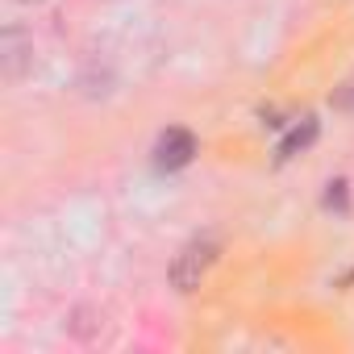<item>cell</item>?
I'll use <instances>...</instances> for the list:
<instances>
[{"mask_svg": "<svg viewBox=\"0 0 354 354\" xmlns=\"http://www.w3.org/2000/svg\"><path fill=\"white\" fill-rule=\"evenodd\" d=\"M317 129H321L317 117H304L300 125H292V133L279 142V162H288V158H296L300 150H308V146L317 142Z\"/></svg>", "mask_w": 354, "mask_h": 354, "instance_id": "4", "label": "cell"}, {"mask_svg": "<svg viewBox=\"0 0 354 354\" xmlns=\"http://www.w3.org/2000/svg\"><path fill=\"white\" fill-rule=\"evenodd\" d=\"M30 67H34V38L21 30H5L0 34V75L17 84Z\"/></svg>", "mask_w": 354, "mask_h": 354, "instance_id": "3", "label": "cell"}, {"mask_svg": "<svg viewBox=\"0 0 354 354\" xmlns=\"http://www.w3.org/2000/svg\"><path fill=\"white\" fill-rule=\"evenodd\" d=\"M325 201H329V205H333V201H337V205H346V184H342V180H337V184H329V196H325Z\"/></svg>", "mask_w": 354, "mask_h": 354, "instance_id": "5", "label": "cell"}, {"mask_svg": "<svg viewBox=\"0 0 354 354\" xmlns=\"http://www.w3.org/2000/svg\"><path fill=\"white\" fill-rule=\"evenodd\" d=\"M17 5H42V0H17Z\"/></svg>", "mask_w": 354, "mask_h": 354, "instance_id": "6", "label": "cell"}, {"mask_svg": "<svg viewBox=\"0 0 354 354\" xmlns=\"http://www.w3.org/2000/svg\"><path fill=\"white\" fill-rule=\"evenodd\" d=\"M217 254H221V238H217V234L192 238L180 254L171 259V288H175V292H192V288H201V279L209 275V267L217 263Z\"/></svg>", "mask_w": 354, "mask_h": 354, "instance_id": "1", "label": "cell"}, {"mask_svg": "<svg viewBox=\"0 0 354 354\" xmlns=\"http://www.w3.org/2000/svg\"><path fill=\"white\" fill-rule=\"evenodd\" d=\"M192 154H196V138L188 129H180V125L162 129L158 142H154V167L158 171H180V167L192 162Z\"/></svg>", "mask_w": 354, "mask_h": 354, "instance_id": "2", "label": "cell"}]
</instances>
